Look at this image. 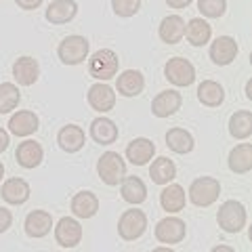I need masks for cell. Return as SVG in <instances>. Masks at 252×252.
Masks as SVG:
<instances>
[{"label": "cell", "instance_id": "1", "mask_svg": "<svg viewBox=\"0 0 252 252\" xmlns=\"http://www.w3.org/2000/svg\"><path fill=\"white\" fill-rule=\"evenodd\" d=\"M246 220H248L246 206L238 200H227L225 204H220L217 212V223L227 233H240L246 227Z\"/></svg>", "mask_w": 252, "mask_h": 252}, {"label": "cell", "instance_id": "2", "mask_svg": "<svg viewBox=\"0 0 252 252\" xmlns=\"http://www.w3.org/2000/svg\"><path fill=\"white\" fill-rule=\"evenodd\" d=\"M189 202L198 208H206V206H212L219 195H220V183L219 179L215 177H200L195 179L191 185H189Z\"/></svg>", "mask_w": 252, "mask_h": 252}, {"label": "cell", "instance_id": "3", "mask_svg": "<svg viewBox=\"0 0 252 252\" xmlns=\"http://www.w3.org/2000/svg\"><path fill=\"white\" fill-rule=\"evenodd\" d=\"M118 67H120V59H118V55L112 49H99L97 53H93L89 61V72L99 82L112 80L118 74Z\"/></svg>", "mask_w": 252, "mask_h": 252}, {"label": "cell", "instance_id": "4", "mask_svg": "<svg viewBox=\"0 0 252 252\" xmlns=\"http://www.w3.org/2000/svg\"><path fill=\"white\" fill-rule=\"evenodd\" d=\"M97 172L105 185L114 187L126 177V162L118 152H105L97 162Z\"/></svg>", "mask_w": 252, "mask_h": 252}, {"label": "cell", "instance_id": "5", "mask_svg": "<svg viewBox=\"0 0 252 252\" xmlns=\"http://www.w3.org/2000/svg\"><path fill=\"white\" fill-rule=\"evenodd\" d=\"M89 51H91V42L86 40L84 36L74 34V36L63 38L59 42L57 55L65 65H78V63H82L86 57H89Z\"/></svg>", "mask_w": 252, "mask_h": 252}, {"label": "cell", "instance_id": "6", "mask_svg": "<svg viewBox=\"0 0 252 252\" xmlns=\"http://www.w3.org/2000/svg\"><path fill=\"white\" fill-rule=\"evenodd\" d=\"M145 229H147V215L143 210H137V208L124 210L120 220H118V233L126 242L139 240L145 233Z\"/></svg>", "mask_w": 252, "mask_h": 252}, {"label": "cell", "instance_id": "7", "mask_svg": "<svg viewBox=\"0 0 252 252\" xmlns=\"http://www.w3.org/2000/svg\"><path fill=\"white\" fill-rule=\"evenodd\" d=\"M164 76L175 86H189L195 80V67H193V63L185 57H172V59H168L166 65H164Z\"/></svg>", "mask_w": 252, "mask_h": 252}, {"label": "cell", "instance_id": "8", "mask_svg": "<svg viewBox=\"0 0 252 252\" xmlns=\"http://www.w3.org/2000/svg\"><path fill=\"white\" fill-rule=\"evenodd\" d=\"M187 225L179 217H166L156 225V240L162 244H179L185 240Z\"/></svg>", "mask_w": 252, "mask_h": 252}, {"label": "cell", "instance_id": "9", "mask_svg": "<svg viewBox=\"0 0 252 252\" xmlns=\"http://www.w3.org/2000/svg\"><path fill=\"white\" fill-rule=\"evenodd\" d=\"M86 101L89 105L99 114H105V112H112L114 105H116V93L109 84L105 82H97L89 89V94H86Z\"/></svg>", "mask_w": 252, "mask_h": 252}, {"label": "cell", "instance_id": "10", "mask_svg": "<svg viewBox=\"0 0 252 252\" xmlns=\"http://www.w3.org/2000/svg\"><path fill=\"white\" fill-rule=\"evenodd\" d=\"M55 240L63 248H74L82 240V227L74 217H63L59 219L57 227H55Z\"/></svg>", "mask_w": 252, "mask_h": 252}, {"label": "cell", "instance_id": "11", "mask_svg": "<svg viewBox=\"0 0 252 252\" xmlns=\"http://www.w3.org/2000/svg\"><path fill=\"white\" fill-rule=\"evenodd\" d=\"M238 53H240V46L231 36H219L210 44V59L215 65H229L238 57Z\"/></svg>", "mask_w": 252, "mask_h": 252}, {"label": "cell", "instance_id": "12", "mask_svg": "<svg viewBox=\"0 0 252 252\" xmlns=\"http://www.w3.org/2000/svg\"><path fill=\"white\" fill-rule=\"evenodd\" d=\"M181 103H183L181 93L162 91V93H158L154 97V101H152V114L156 118H170L181 109Z\"/></svg>", "mask_w": 252, "mask_h": 252}, {"label": "cell", "instance_id": "13", "mask_svg": "<svg viewBox=\"0 0 252 252\" xmlns=\"http://www.w3.org/2000/svg\"><path fill=\"white\" fill-rule=\"evenodd\" d=\"M0 193H2V200L6 204H13V206H21V204H26L30 200V193L32 189L28 185V181H23L19 177H13V179H6L2 183V189H0Z\"/></svg>", "mask_w": 252, "mask_h": 252}, {"label": "cell", "instance_id": "14", "mask_svg": "<svg viewBox=\"0 0 252 252\" xmlns=\"http://www.w3.org/2000/svg\"><path fill=\"white\" fill-rule=\"evenodd\" d=\"M38 76H40V65H38V61L34 57L23 55V57H19L13 63V78L17 80V84L32 86L38 82Z\"/></svg>", "mask_w": 252, "mask_h": 252}, {"label": "cell", "instance_id": "15", "mask_svg": "<svg viewBox=\"0 0 252 252\" xmlns=\"http://www.w3.org/2000/svg\"><path fill=\"white\" fill-rule=\"evenodd\" d=\"M40 128V120L34 112L30 109H21V112L13 114L9 120V130L13 132L15 137H30Z\"/></svg>", "mask_w": 252, "mask_h": 252}, {"label": "cell", "instance_id": "16", "mask_svg": "<svg viewBox=\"0 0 252 252\" xmlns=\"http://www.w3.org/2000/svg\"><path fill=\"white\" fill-rule=\"evenodd\" d=\"M145 89V76L139 69H124L116 80V91L122 97H137Z\"/></svg>", "mask_w": 252, "mask_h": 252}, {"label": "cell", "instance_id": "17", "mask_svg": "<svg viewBox=\"0 0 252 252\" xmlns=\"http://www.w3.org/2000/svg\"><path fill=\"white\" fill-rule=\"evenodd\" d=\"M154 154H156L154 141H149L145 137L132 139L128 143V147H126V160L130 164H135V166H145V164L154 158Z\"/></svg>", "mask_w": 252, "mask_h": 252}, {"label": "cell", "instance_id": "18", "mask_svg": "<svg viewBox=\"0 0 252 252\" xmlns=\"http://www.w3.org/2000/svg\"><path fill=\"white\" fill-rule=\"evenodd\" d=\"M15 158H17V164L21 168H36L40 166L42 158H44V149L40 143H36V141L32 139H26L23 143L17 145V152H15Z\"/></svg>", "mask_w": 252, "mask_h": 252}, {"label": "cell", "instance_id": "19", "mask_svg": "<svg viewBox=\"0 0 252 252\" xmlns=\"http://www.w3.org/2000/svg\"><path fill=\"white\" fill-rule=\"evenodd\" d=\"M78 15V2L76 0H53L46 9V21L53 26H63L72 21Z\"/></svg>", "mask_w": 252, "mask_h": 252}, {"label": "cell", "instance_id": "20", "mask_svg": "<svg viewBox=\"0 0 252 252\" xmlns=\"http://www.w3.org/2000/svg\"><path fill=\"white\" fill-rule=\"evenodd\" d=\"M23 227H26V233L30 238H44V235L51 233L53 217H51L49 210H32L26 217Z\"/></svg>", "mask_w": 252, "mask_h": 252}, {"label": "cell", "instance_id": "21", "mask_svg": "<svg viewBox=\"0 0 252 252\" xmlns=\"http://www.w3.org/2000/svg\"><path fill=\"white\" fill-rule=\"evenodd\" d=\"M57 143H59V147L63 149V152L76 154V152H80V149L84 147L86 135H84V130L78 124H67V126H63V128L59 130Z\"/></svg>", "mask_w": 252, "mask_h": 252}, {"label": "cell", "instance_id": "22", "mask_svg": "<svg viewBox=\"0 0 252 252\" xmlns=\"http://www.w3.org/2000/svg\"><path fill=\"white\" fill-rule=\"evenodd\" d=\"M118 126L114 120H109V118H94V120L91 122V137L94 143L99 145H112L118 141Z\"/></svg>", "mask_w": 252, "mask_h": 252}, {"label": "cell", "instance_id": "23", "mask_svg": "<svg viewBox=\"0 0 252 252\" xmlns=\"http://www.w3.org/2000/svg\"><path fill=\"white\" fill-rule=\"evenodd\" d=\"M72 212L76 219H93L99 212V198L93 191H78L72 198Z\"/></svg>", "mask_w": 252, "mask_h": 252}, {"label": "cell", "instance_id": "24", "mask_svg": "<svg viewBox=\"0 0 252 252\" xmlns=\"http://www.w3.org/2000/svg\"><path fill=\"white\" fill-rule=\"evenodd\" d=\"M183 36L187 38V42L191 46H204L206 42H210L212 28H210V23L206 19L193 17V19H189V23L185 26V34Z\"/></svg>", "mask_w": 252, "mask_h": 252}, {"label": "cell", "instance_id": "25", "mask_svg": "<svg viewBox=\"0 0 252 252\" xmlns=\"http://www.w3.org/2000/svg\"><path fill=\"white\" fill-rule=\"evenodd\" d=\"M158 34H160L162 42L166 44H177L183 40V34H185V21L181 15H168V17H164L162 23H160V30H158Z\"/></svg>", "mask_w": 252, "mask_h": 252}, {"label": "cell", "instance_id": "26", "mask_svg": "<svg viewBox=\"0 0 252 252\" xmlns=\"http://www.w3.org/2000/svg\"><path fill=\"white\" fill-rule=\"evenodd\" d=\"M149 177H152V181L156 185H168V183H172L175 177H177L175 162H172L170 158H166V156L156 158V160L152 162V166H149Z\"/></svg>", "mask_w": 252, "mask_h": 252}, {"label": "cell", "instance_id": "27", "mask_svg": "<svg viewBox=\"0 0 252 252\" xmlns=\"http://www.w3.org/2000/svg\"><path fill=\"white\" fill-rule=\"evenodd\" d=\"M229 170L235 175H246L252 170V145L240 143L229 152Z\"/></svg>", "mask_w": 252, "mask_h": 252}, {"label": "cell", "instance_id": "28", "mask_svg": "<svg viewBox=\"0 0 252 252\" xmlns=\"http://www.w3.org/2000/svg\"><path fill=\"white\" fill-rule=\"evenodd\" d=\"M120 183H122L120 185V193H122L124 202L137 206V204H143L147 200V187L139 177H124Z\"/></svg>", "mask_w": 252, "mask_h": 252}, {"label": "cell", "instance_id": "29", "mask_svg": "<svg viewBox=\"0 0 252 252\" xmlns=\"http://www.w3.org/2000/svg\"><path fill=\"white\" fill-rule=\"evenodd\" d=\"M185 202H187L185 189L177 183H168L160 193V204L166 212H181L185 208Z\"/></svg>", "mask_w": 252, "mask_h": 252}, {"label": "cell", "instance_id": "30", "mask_svg": "<svg viewBox=\"0 0 252 252\" xmlns=\"http://www.w3.org/2000/svg\"><path fill=\"white\" fill-rule=\"evenodd\" d=\"M166 145L175 154H189L195 147V141L189 130L181 128V126H175V128H170L166 132Z\"/></svg>", "mask_w": 252, "mask_h": 252}, {"label": "cell", "instance_id": "31", "mask_svg": "<svg viewBox=\"0 0 252 252\" xmlns=\"http://www.w3.org/2000/svg\"><path fill=\"white\" fill-rule=\"evenodd\" d=\"M229 135L238 141H246L252 135V112L240 109L229 118Z\"/></svg>", "mask_w": 252, "mask_h": 252}, {"label": "cell", "instance_id": "32", "mask_svg": "<svg viewBox=\"0 0 252 252\" xmlns=\"http://www.w3.org/2000/svg\"><path fill=\"white\" fill-rule=\"evenodd\" d=\"M198 99H200V103L206 107H219L225 101V91H223V86L215 80H204L198 86Z\"/></svg>", "mask_w": 252, "mask_h": 252}, {"label": "cell", "instance_id": "33", "mask_svg": "<svg viewBox=\"0 0 252 252\" xmlns=\"http://www.w3.org/2000/svg\"><path fill=\"white\" fill-rule=\"evenodd\" d=\"M21 101V93L17 84L2 82L0 84V114H11Z\"/></svg>", "mask_w": 252, "mask_h": 252}, {"label": "cell", "instance_id": "34", "mask_svg": "<svg viewBox=\"0 0 252 252\" xmlns=\"http://www.w3.org/2000/svg\"><path fill=\"white\" fill-rule=\"evenodd\" d=\"M198 9L204 17L219 19L227 11V0H198Z\"/></svg>", "mask_w": 252, "mask_h": 252}, {"label": "cell", "instance_id": "35", "mask_svg": "<svg viewBox=\"0 0 252 252\" xmlns=\"http://www.w3.org/2000/svg\"><path fill=\"white\" fill-rule=\"evenodd\" d=\"M112 9L118 17L128 19L132 15H137L141 9V0H112Z\"/></svg>", "mask_w": 252, "mask_h": 252}, {"label": "cell", "instance_id": "36", "mask_svg": "<svg viewBox=\"0 0 252 252\" xmlns=\"http://www.w3.org/2000/svg\"><path fill=\"white\" fill-rule=\"evenodd\" d=\"M11 225H13V215H11V210L4 208V206H0V233H4Z\"/></svg>", "mask_w": 252, "mask_h": 252}, {"label": "cell", "instance_id": "37", "mask_svg": "<svg viewBox=\"0 0 252 252\" xmlns=\"http://www.w3.org/2000/svg\"><path fill=\"white\" fill-rule=\"evenodd\" d=\"M15 2H17V6L23 11H34L42 4V0H15Z\"/></svg>", "mask_w": 252, "mask_h": 252}, {"label": "cell", "instance_id": "38", "mask_svg": "<svg viewBox=\"0 0 252 252\" xmlns=\"http://www.w3.org/2000/svg\"><path fill=\"white\" fill-rule=\"evenodd\" d=\"M11 139H9V132H6L4 128H0V154L6 152V147H9Z\"/></svg>", "mask_w": 252, "mask_h": 252}, {"label": "cell", "instance_id": "39", "mask_svg": "<svg viewBox=\"0 0 252 252\" xmlns=\"http://www.w3.org/2000/svg\"><path fill=\"white\" fill-rule=\"evenodd\" d=\"M166 4L170 9H185V6L191 4V0H166Z\"/></svg>", "mask_w": 252, "mask_h": 252}, {"label": "cell", "instance_id": "40", "mask_svg": "<svg viewBox=\"0 0 252 252\" xmlns=\"http://www.w3.org/2000/svg\"><path fill=\"white\" fill-rule=\"evenodd\" d=\"M210 252H235V250H233L231 246H223V244H220V246H215Z\"/></svg>", "mask_w": 252, "mask_h": 252}, {"label": "cell", "instance_id": "41", "mask_svg": "<svg viewBox=\"0 0 252 252\" xmlns=\"http://www.w3.org/2000/svg\"><path fill=\"white\" fill-rule=\"evenodd\" d=\"M246 99H252V80L246 82Z\"/></svg>", "mask_w": 252, "mask_h": 252}, {"label": "cell", "instance_id": "42", "mask_svg": "<svg viewBox=\"0 0 252 252\" xmlns=\"http://www.w3.org/2000/svg\"><path fill=\"white\" fill-rule=\"evenodd\" d=\"M152 252H175V250L168 248V246H158V248H154Z\"/></svg>", "mask_w": 252, "mask_h": 252}, {"label": "cell", "instance_id": "43", "mask_svg": "<svg viewBox=\"0 0 252 252\" xmlns=\"http://www.w3.org/2000/svg\"><path fill=\"white\" fill-rule=\"evenodd\" d=\"M2 177H4V164L0 162V181H2Z\"/></svg>", "mask_w": 252, "mask_h": 252}]
</instances>
